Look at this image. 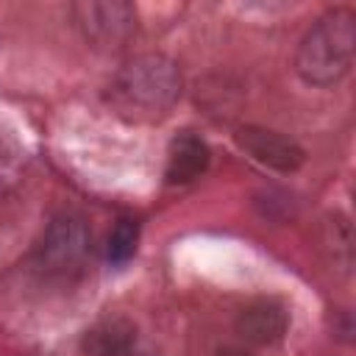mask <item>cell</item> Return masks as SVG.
I'll list each match as a JSON object with an SVG mask.
<instances>
[{
  "instance_id": "cell-3",
  "label": "cell",
  "mask_w": 356,
  "mask_h": 356,
  "mask_svg": "<svg viewBox=\"0 0 356 356\" xmlns=\"http://www.w3.org/2000/svg\"><path fill=\"white\" fill-rule=\"evenodd\" d=\"M89 228L75 214H58L44 228L39 245L33 248V267L50 278H67L81 270L89 253Z\"/></svg>"
},
{
  "instance_id": "cell-6",
  "label": "cell",
  "mask_w": 356,
  "mask_h": 356,
  "mask_svg": "<svg viewBox=\"0 0 356 356\" xmlns=\"http://www.w3.org/2000/svg\"><path fill=\"white\" fill-rule=\"evenodd\" d=\"M206 167H209V145L197 134L184 131L170 142L167 164H164L167 184H189L200 178Z\"/></svg>"
},
{
  "instance_id": "cell-2",
  "label": "cell",
  "mask_w": 356,
  "mask_h": 356,
  "mask_svg": "<svg viewBox=\"0 0 356 356\" xmlns=\"http://www.w3.org/2000/svg\"><path fill=\"white\" fill-rule=\"evenodd\" d=\"M356 56V14L334 8L323 14L300 39L295 53V72L312 86L339 83Z\"/></svg>"
},
{
  "instance_id": "cell-5",
  "label": "cell",
  "mask_w": 356,
  "mask_h": 356,
  "mask_svg": "<svg viewBox=\"0 0 356 356\" xmlns=\"http://www.w3.org/2000/svg\"><path fill=\"white\" fill-rule=\"evenodd\" d=\"M234 139L253 161H259L270 170H278V172H295L306 161V153L295 139H289L278 131H270V128L242 125V128H236Z\"/></svg>"
},
{
  "instance_id": "cell-9",
  "label": "cell",
  "mask_w": 356,
  "mask_h": 356,
  "mask_svg": "<svg viewBox=\"0 0 356 356\" xmlns=\"http://www.w3.org/2000/svg\"><path fill=\"white\" fill-rule=\"evenodd\" d=\"M136 242H139V225L134 220H120L108 234V245H106L108 261L114 264L128 261L136 253Z\"/></svg>"
},
{
  "instance_id": "cell-12",
  "label": "cell",
  "mask_w": 356,
  "mask_h": 356,
  "mask_svg": "<svg viewBox=\"0 0 356 356\" xmlns=\"http://www.w3.org/2000/svg\"><path fill=\"white\" fill-rule=\"evenodd\" d=\"M128 356H161V350H156V348H139V345H136Z\"/></svg>"
},
{
  "instance_id": "cell-10",
  "label": "cell",
  "mask_w": 356,
  "mask_h": 356,
  "mask_svg": "<svg viewBox=\"0 0 356 356\" xmlns=\"http://www.w3.org/2000/svg\"><path fill=\"white\" fill-rule=\"evenodd\" d=\"M325 248L334 250V256H331L334 270L348 273V270H350V259H353V245H350V225H348L342 217H334V220L328 222Z\"/></svg>"
},
{
  "instance_id": "cell-7",
  "label": "cell",
  "mask_w": 356,
  "mask_h": 356,
  "mask_svg": "<svg viewBox=\"0 0 356 356\" xmlns=\"http://www.w3.org/2000/svg\"><path fill=\"white\" fill-rule=\"evenodd\" d=\"M81 348L86 356H128L136 348V325L128 317L108 314L83 334Z\"/></svg>"
},
{
  "instance_id": "cell-4",
  "label": "cell",
  "mask_w": 356,
  "mask_h": 356,
  "mask_svg": "<svg viewBox=\"0 0 356 356\" xmlns=\"http://www.w3.org/2000/svg\"><path fill=\"white\" fill-rule=\"evenodd\" d=\"M70 11L81 36L103 50L122 47L136 31V11L125 0H83Z\"/></svg>"
},
{
  "instance_id": "cell-11",
  "label": "cell",
  "mask_w": 356,
  "mask_h": 356,
  "mask_svg": "<svg viewBox=\"0 0 356 356\" xmlns=\"http://www.w3.org/2000/svg\"><path fill=\"white\" fill-rule=\"evenodd\" d=\"M217 356H253V353L245 350V348H239V345H222V348L217 350Z\"/></svg>"
},
{
  "instance_id": "cell-8",
  "label": "cell",
  "mask_w": 356,
  "mask_h": 356,
  "mask_svg": "<svg viewBox=\"0 0 356 356\" xmlns=\"http://www.w3.org/2000/svg\"><path fill=\"white\" fill-rule=\"evenodd\" d=\"M286 312L278 303L259 300L239 312L236 331L253 345H273L286 334Z\"/></svg>"
},
{
  "instance_id": "cell-1",
  "label": "cell",
  "mask_w": 356,
  "mask_h": 356,
  "mask_svg": "<svg viewBox=\"0 0 356 356\" xmlns=\"http://www.w3.org/2000/svg\"><path fill=\"white\" fill-rule=\"evenodd\" d=\"M181 95V72L161 53H145L125 61L108 86V103L125 120H161Z\"/></svg>"
}]
</instances>
